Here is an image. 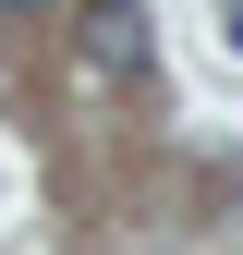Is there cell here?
I'll return each mask as SVG.
<instances>
[{
  "instance_id": "6da1fadb",
  "label": "cell",
  "mask_w": 243,
  "mask_h": 255,
  "mask_svg": "<svg viewBox=\"0 0 243 255\" xmlns=\"http://www.w3.org/2000/svg\"><path fill=\"white\" fill-rule=\"evenodd\" d=\"M146 61H158V37H146L134 0H85L73 12V73L85 85H146Z\"/></svg>"
},
{
  "instance_id": "7a4b0ae2",
  "label": "cell",
  "mask_w": 243,
  "mask_h": 255,
  "mask_svg": "<svg viewBox=\"0 0 243 255\" xmlns=\"http://www.w3.org/2000/svg\"><path fill=\"white\" fill-rule=\"evenodd\" d=\"M219 49H231V61H243V0H219Z\"/></svg>"
},
{
  "instance_id": "3957f363",
  "label": "cell",
  "mask_w": 243,
  "mask_h": 255,
  "mask_svg": "<svg viewBox=\"0 0 243 255\" xmlns=\"http://www.w3.org/2000/svg\"><path fill=\"white\" fill-rule=\"evenodd\" d=\"M0 12H49V0H0Z\"/></svg>"
}]
</instances>
